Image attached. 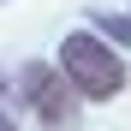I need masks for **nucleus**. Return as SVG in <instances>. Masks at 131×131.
<instances>
[{
  "label": "nucleus",
  "instance_id": "nucleus-2",
  "mask_svg": "<svg viewBox=\"0 0 131 131\" xmlns=\"http://www.w3.org/2000/svg\"><path fill=\"white\" fill-rule=\"evenodd\" d=\"M18 101L36 107L42 125H72V119H78V95H72V83H66L60 66H48V60H30L24 72H18Z\"/></svg>",
  "mask_w": 131,
  "mask_h": 131
},
{
  "label": "nucleus",
  "instance_id": "nucleus-4",
  "mask_svg": "<svg viewBox=\"0 0 131 131\" xmlns=\"http://www.w3.org/2000/svg\"><path fill=\"white\" fill-rule=\"evenodd\" d=\"M0 131H18V125H12V119H6V113H0Z\"/></svg>",
  "mask_w": 131,
  "mask_h": 131
},
{
  "label": "nucleus",
  "instance_id": "nucleus-3",
  "mask_svg": "<svg viewBox=\"0 0 131 131\" xmlns=\"http://www.w3.org/2000/svg\"><path fill=\"white\" fill-rule=\"evenodd\" d=\"M95 30H107L113 42H131V18H113V12H95Z\"/></svg>",
  "mask_w": 131,
  "mask_h": 131
},
{
  "label": "nucleus",
  "instance_id": "nucleus-1",
  "mask_svg": "<svg viewBox=\"0 0 131 131\" xmlns=\"http://www.w3.org/2000/svg\"><path fill=\"white\" fill-rule=\"evenodd\" d=\"M60 78L72 83V95L83 101H113L125 90V60L113 54V42H101L95 30H72L60 42Z\"/></svg>",
  "mask_w": 131,
  "mask_h": 131
},
{
  "label": "nucleus",
  "instance_id": "nucleus-5",
  "mask_svg": "<svg viewBox=\"0 0 131 131\" xmlns=\"http://www.w3.org/2000/svg\"><path fill=\"white\" fill-rule=\"evenodd\" d=\"M0 6H6V0H0Z\"/></svg>",
  "mask_w": 131,
  "mask_h": 131
}]
</instances>
